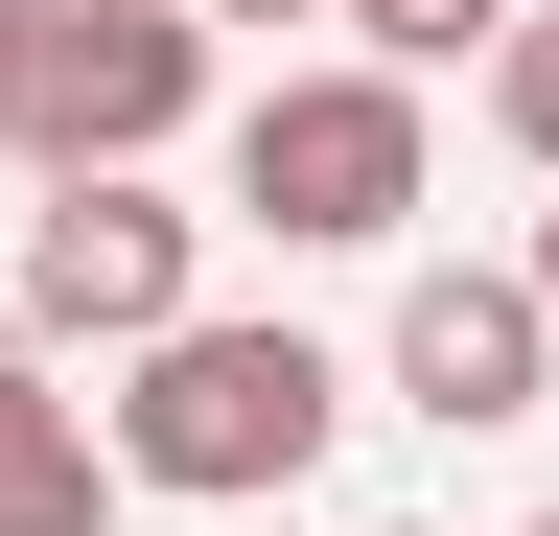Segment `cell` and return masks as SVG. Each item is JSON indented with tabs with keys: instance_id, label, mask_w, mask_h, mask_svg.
<instances>
[{
	"instance_id": "cell-1",
	"label": "cell",
	"mask_w": 559,
	"mask_h": 536,
	"mask_svg": "<svg viewBox=\"0 0 559 536\" xmlns=\"http://www.w3.org/2000/svg\"><path fill=\"white\" fill-rule=\"evenodd\" d=\"M349 420V373L304 350V326H164V350L117 373V490H187V513H257V490H304Z\"/></svg>"
},
{
	"instance_id": "cell-2",
	"label": "cell",
	"mask_w": 559,
	"mask_h": 536,
	"mask_svg": "<svg viewBox=\"0 0 559 536\" xmlns=\"http://www.w3.org/2000/svg\"><path fill=\"white\" fill-rule=\"evenodd\" d=\"M234 211H257L280 257H373V234H419V94H396V71H257V117H234Z\"/></svg>"
},
{
	"instance_id": "cell-3",
	"label": "cell",
	"mask_w": 559,
	"mask_h": 536,
	"mask_svg": "<svg viewBox=\"0 0 559 536\" xmlns=\"http://www.w3.org/2000/svg\"><path fill=\"white\" fill-rule=\"evenodd\" d=\"M210 117V24L187 0H47V71H24V164L47 187H140Z\"/></svg>"
},
{
	"instance_id": "cell-4",
	"label": "cell",
	"mask_w": 559,
	"mask_h": 536,
	"mask_svg": "<svg viewBox=\"0 0 559 536\" xmlns=\"http://www.w3.org/2000/svg\"><path fill=\"white\" fill-rule=\"evenodd\" d=\"M187 234L210 211H164V187H47L24 211V326L47 350H164L187 326Z\"/></svg>"
},
{
	"instance_id": "cell-5",
	"label": "cell",
	"mask_w": 559,
	"mask_h": 536,
	"mask_svg": "<svg viewBox=\"0 0 559 536\" xmlns=\"http://www.w3.org/2000/svg\"><path fill=\"white\" fill-rule=\"evenodd\" d=\"M536 373H559V326L513 257H443V281H396V420H443V443H513L536 420Z\"/></svg>"
},
{
	"instance_id": "cell-6",
	"label": "cell",
	"mask_w": 559,
	"mask_h": 536,
	"mask_svg": "<svg viewBox=\"0 0 559 536\" xmlns=\"http://www.w3.org/2000/svg\"><path fill=\"white\" fill-rule=\"evenodd\" d=\"M0 536H117V443L0 350Z\"/></svg>"
},
{
	"instance_id": "cell-7",
	"label": "cell",
	"mask_w": 559,
	"mask_h": 536,
	"mask_svg": "<svg viewBox=\"0 0 559 536\" xmlns=\"http://www.w3.org/2000/svg\"><path fill=\"white\" fill-rule=\"evenodd\" d=\"M349 24H373V71L419 94V71H466V47H513V0H349Z\"/></svg>"
},
{
	"instance_id": "cell-8",
	"label": "cell",
	"mask_w": 559,
	"mask_h": 536,
	"mask_svg": "<svg viewBox=\"0 0 559 536\" xmlns=\"http://www.w3.org/2000/svg\"><path fill=\"white\" fill-rule=\"evenodd\" d=\"M489 117H513V164H559V0H513V47H489Z\"/></svg>"
},
{
	"instance_id": "cell-9",
	"label": "cell",
	"mask_w": 559,
	"mask_h": 536,
	"mask_svg": "<svg viewBox=\"0 0 559 536\" xmlns=\"http://www.w3.org/2000/svg\"><path fill=\"white\" fill-rule=\"evenodd\" d=\"M24 71H47V0H0V164H24Z\"/></svg>"
},
{
	"instance_id": "cell-10",
	"label": "cell",
	"mask_w": 559,
	"mask_h": 536,
	"mask_svg": "<svg viewBox=\"0 0 559 536\" xmlns=\"http://www.w3.org/2000/svg\"><path fill=\"white\" fill-rule=\"evenodd\" d=\"M187 24H349V0H187Z\"/></svg>"
},
{
	"instance_id": "cell-11",
	"label": "cell",
	"mask_w": 559,
	"mask_h": 536,
	"mask_svg": "<svg viewBox=\"0 0 559 536\" xmlns=\"http://www.w3.org/2000/svg\"><path fill=\"white\" fill-rule=\"evenodd\" d=\"M513 281H536V326H559V211H536V257H513Z\"/></svg>"
},
{
	"instance_id": "cell-12",
	"label": "cell",
	"mask_w": 559,
	"mask_h": 536,
	"mask_svg": "<svg viewBox=\"0 0 559 536\" xmlns=\"http://www.w3.org/2000/svg\"><path fill=\"white\" fill-rule=\"evenodd\" d=\"M373 536H419V513H373Z\"/></svg>"
},
{
	"instance_id": "cell-13",
	"label": "cell",
	"mask_w": 559,
	"mask_h": 536,
	"mask_svg": "<svg viewBox=\"0 0 559 536\" xmlns=\"http://www.w3.org/2000/svg\"><path fill=\"white\" fill-rule=\"evenodd\" d=\"M513 536H559V513H513Z\"/></svg>"
}]
</instances>
